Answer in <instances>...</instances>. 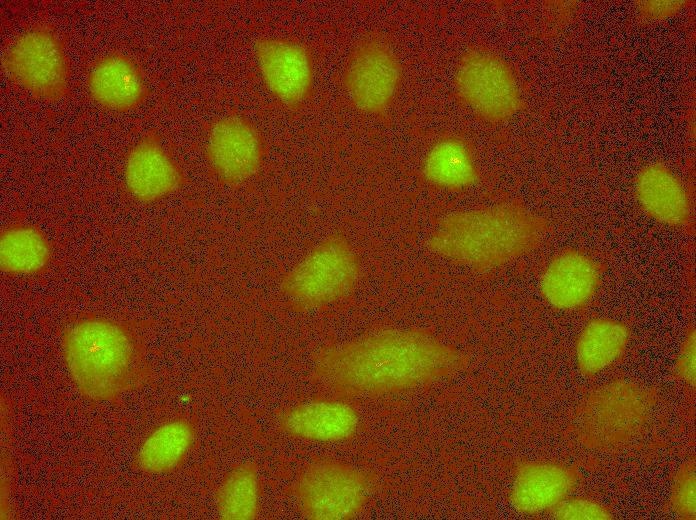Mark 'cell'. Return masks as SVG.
I'll use <instances>...</instances> for the list:
<instances>
[{
    "label": "cell",
    "mask_w": 696,
    "mask_h": 520,
    "mask_svg": "<svg viewBox=\"0 0 696 520\" xmlns=\"http://www.w3.org/2000/svg\"><path fill=\"white\" fill-rule=\"evenodd\" d=\"M467 363L462 351L425 330L386 327L320 348L312 379L339 394L375 396L432 383Z\"/></svg>",
    "instance_id": "6da1fadb"
},
{
    "label": "cell",
    "mask_w": 696,
    "mask_h": 520,
    "mask_svg": "<svg viewBox=\"0 0 696 520\" xmlns=\"http://www.w3.org/2000/svg\"><path fill=\"white\" fill-rule=\"evenodd\" d=\"M551 229L519 201L448 213L426 240L429 251L475 272H490L534 251Z\"/></svg>",
    "instance_id": "7a4b0ae2"
},
{
    "label": "cell",
    "mask_w": 696,
    "mask_h": 520,
    "mask_svg": "<svg viewBox=\"0 0 696 520\" xmlns=\"http://www.w3.org/2000/svg\"><path fill=\"white\" fill-rule=\"evenodd\" d=\"M61 351L81 395L113 401L148 378L145 347L133 327L119 319L85 315L63 331Z\"/></svg>",
    "instance_id": "3957f363"
},
{
    "label": "cell",
    "mask_w": 696,
    "mask_h": 520,
    "mask_svg": "<svg viewBox=\"0 0 696 520\" xmlns=\"http://www.w3.org/2000/svg\"><path fill=\"white\" fill-rule=\"evenodd\" d=\"M655 403V390L637 382L616 380L598 386L576 410L577 437L590 449L620 448L643 432Z\"/></svg>",
    "instance_id": "277c9868"
},
{
    "label": "cell",
    "mask_w": 696,
    "mask_h": 520,
    "mask_svg": "<svg viewBox=\"0 0 696 520\" xmlns=\"http://www.w3.org/2000/svg\"><path fill=\"white\" fill-rule=\"evenodd\" d=\"M1 71L40 101L56 103L71 93L72 68L66 43L47 22L27 28L7 45Z\"/></svg>",
    "instance_id": "5b68a950"
},
{
    "label": "cell",
    "mask_w": 696,
    "mask_h": 520,
    "mask_svg": "<svg viewBox=\"0 0 696 520\" xmlns=\"http://www.w3.org/2000/svg\"><path fill=\"white\" fill-rule=\"evenodd\" d=\"M361 276L358 257L342 236L325 238L283 277L281 291L300 310L323 308L350 295Z\"/></svg>",
    "instance_id": "8992f818"
},
{
    "label": "cell",
    "mask_w": 696,
    "mask_h": 520,
    "mask_svg": "<svg viewBox=\"0 0 696 520\" xmlns=\"http://www.w3.org/2000/svg\"><path fill=\"white\" fill-rule=\"evenodd\" d=\"M376 487L375 475L334 459L307 465L293 485L303 518L348 520L361 514Z\"/></svg>",
    "instance_id": "52a82bcc"
},
{
    "label": "cell",
    "mask_w": 696,
    "mask_h": 520,
    "mask_svg": "<svg viewBox=\"0 0 696 520\" xmlns=\"http://www.w3.org/2000/svg\"><path fill=\"white\" fill-rule=\"evenodd\" d=\"M454 88L458 98L488 123H505L523 106L520 83L512 66L487 48H471L461 56Z\"/></svg>",
    "instance_id": "ba28073f"
},
{
    "label": "cell",
    "mask_w": 696,
    "mask_h": 520,
    "mask_svg": "<svg viewBox=\"0 0 696 520\" xmlns=\"http://www.w3.org/2000/svg\"><path fill=\"white\" fill-rule=\"evenodd\" d=\"M402 80V64L381 36L366 35L347 60L343 87L351 105L369 115H381L393 102Z\"/></svg>",
    "instance_id": "9c48e42d"
},
{
    "label": "cell",
    "mask_w": 696,
    "mask_h": 520,
    "mask_svg": "<svg viewBox=\"0 0 696 520\" xmlns=\"http://www.w3.org/2000/svg\"><path fill=\"white\" fill-rule=\"evenodd\" d=\"M205 156L210 170L221 183L236 187L259 172L263 145L255 126L238 114L216 118L209 126Z\"/></svg>",
    "instance_id": "30bf717a"
},
{
    "label": "cell",
    "mask_w": 696,
    "mask_h": 520,
    "mask_svg": "<svg viewBox=\"0 0 696 520\" xmlns=\"http://www.w3.org/2000/svg\"><path fill=\"white\" fill-rule=\"evenodd\" d=\"M254 55L268 91L289 109L303 105L314 81L309 49L291 39L265 36L255 41Z\"/></svg>",
    "instance_id": "8fae6325"
},
{
    "label": "cell",
    "mask_w": 696,
    "mask_h": 520,
    "mask_svg": "<svg viewBox=\"0 0 696 520\" xmlns=\"http://www.w3.org/2000/svg\"><path fill=\"white\" fill-rule=\"evenodd\" d=\"M123 181L137 203H157L178 192L186 182L179 163L164 146L157 131H146L128 151Z\"/></svg>",
    "instance_id": "7c38bea8"
},
{
    "label": "cell",
    "mask_w": 696,
    "mask_h": 520,
    "mask_svg": "<svg viewBox=\"0 0 696 520\" xmlns=\"http://www.w3.org/2000/svg\"><path fill=\"white\" fill-rule=\"evenodd\" d=\"M86 89L96 105L116 113L137 109L149 95L142 67L119 50L95 59L87 73Z\"/></svg>",
    "instance_id": "4fadbf2b"
},
{
    "label": "cell",
    "mask_w": 696,
    "mask_h": 520,
    "mask_svg": "<svg viewBox=\"0 0 696 520\" xmlns=\"http://www.w3.org/2000/svg\"><path fill=\"white\" fill-rule=\"evenodd\" d=\"M602 274V265L593 257L581 250L565 249L545 268L540 279V291L552 307L576 309L595 295Z\"/></svg>",
    "instance_id": "5bb4252c"
},
{
    "label": "cell",
    "mask_w": 696,
    "mask_h": 520,
    "mask_svg": "<svg viewBox=\"0 0 696 520\" xmlns=\"http://www.w3.org/2000/svg\"><path fill=\"white\" fill-rule=\"evenodd\" d=\"M277 422L292 437L329 443L351 439L359 428L360 418L350 404L322 399L285 409L279 413Z\"/></svg>",
    "instance_id": "9a60e30c"
},
{
    "label": "cell",
    "mask_w": 696,
    "mask_h": 520,
    "mask_svg": "<svg viewBox=\"0 0 696 520\" xmlns=\"http://www.w3.org/2000/svg\"><path fill=\"white\" fill-rule=\"evenodd\" d=\"M577 482V472L566 465L522 461L515 468L509 501L520 513L537 514L552 509L568 497Z\"/></svg>",
    "instance_id": "2e32d148"
},
{
    "label": "cell",
    "mask_w": 696,
    "mask_h": 520,
    "mask_svg": "<svg viewBox=\"0 0 696 520\" xmlns=\"http://www.w3.org/2000/svg\"><path fill=\"white\" fill-rule=\"evenodd\" d=\"M634 191L642 211L655 221L672 228L690 224V197L681 179L666 164L653 161L642 166L635 177Z\"/></svg>",
    "instance_id": "e0dca14e"
},
{
    "label": "cell",
    "mask_w": 696,
    "mask_h": 520,
    "mask_svg": "<svg viewBox=\"0 0 696 520\" xmlns=\"http://www.w3.org/2000/svg\"><path fill=\"white\" fill-rule=\"evenodd\" d=\"M53 248L44 232L25 221H15L0 232V268L10 276H32L46 270Z\"/></svg>",
    "instance_id": "ac0fdd59"
},
{
    "label": "cell",
    "mask_w": 696,
    "mask_h": 520,
    "mask_svg": "<svg viewBox=\"0 0 696 520\" xmlns=\"http://www.w3.org/2000/svg\"><path fill=\"white\" fill-rule=\"evenodd\" d=\"M195 442L194 426L186 419H174L157 426L142 442L134 465L146 474H165L175 470Z\"/></svg>",
    "instance_id": "d6986e66"
},
{
    "label": "cell",
    "mask_w": 696,
    "mask_h": 520,
    "mask_svg": "<svg viewBox=\"0 0 696 520\" xmlns=\"http://www.w3.org/2000/svg\"><path fill=\"white\" fill-rule=\"evenodd\" d=\"M421 171L427 182L448 190L469 188L479 180L471 148L456 136L437 140L427 151Z\"/></svg>",
    "instance_id": "ffe728a7"
},
{
    "label": "cell",
    "mask_w": 696,
    "mask_h": 520,
    "mask_svg": "<svg viewBox=\"0 0 696 520\" xmlns=\"http://www.w3.org/2000/svg\"><path fill=\"white\" fill-rule=\"evenodd\" d=\"M630 330L623 322L610 318H595L582 329L576 344L579 370L594 375L613 362L626 350Z\"/></svg>",
    "instance_id": "44dd1931"
},
{
    "label": "cell",
    "mask_w": 696,
    "mask_h": 520,
    "mask_svg": "<svg viewBox=\"0 0 696 520\" xmlns=\"http://www.w3.org/2000/svg\"><path fill=\"white\" fill-rule=\"evenodd\" d=\"M215 502L221 519H255L260 508V479L257 466L252 462L234 466L222 480Z\"/></svg>",
    "instance_id": "7402d4cb"
},
{
    "label": "cell",
    "mask_w": 696,
    "mask_h": 520,
    "mask_svg": "<svg viewBox=\"0 0 696 520\" xmlns=\"http://www.w3.org/2000/svg\"><path fill=\"white\" fill-rule=\"evenodd\" d=\"M672 509L684 519L696 516V477L693 460L685 462L677 471L672 492Z\"/></svg>",
    "instance_id": "603a6c76"
},
{
    "label": "cell",
    "mask_w": 696,
    "mask_h": 520,
    "mask_svg": "<svg viewBox=\"0 0 696 520\" xmlns=\"http://www.w3.org/2000/svg\"><path fill=\"white\" fill-rule=\"evenodd\" d=\"M551 510L555 519L608 520L613 518L611 512L602 504L580 497H566Z\"/></svg>",
    "instance_id": "cb8c5ba5"
},
{
    "label": "cell",
    "mask_w": 696,
    "mask_h": 520,
    "mask_svg": "<svg viewBox=\"0 0 696 520\" xmlns=\"http://www.w3.org/2000/svg\"><path fill=\"white\" fill-rule=\"evenodd\" d=\"M691 1L686 0H644L635 3L637 16L649 23L661 22L680 13Z\"/></svg>",
    "instance_id": "d4e9b609"
},
{
    "label": "cell",
    "mask_w": 696,
    "mask_h": 520,
    "mask_svg": "<svg viewBox=\"0 0 696 520\" xmlns=\"http://www.w3.org/2000/svg\"><path fill=\"white\" fill-rule=\"evenodd\" d=\"M696 337L694 327H690L680 347L676 360L675 371L677 376L689 384L695 386L696 380Z\"/></svg>",
    "instance_id": "484cf974"
}]
</instances>
